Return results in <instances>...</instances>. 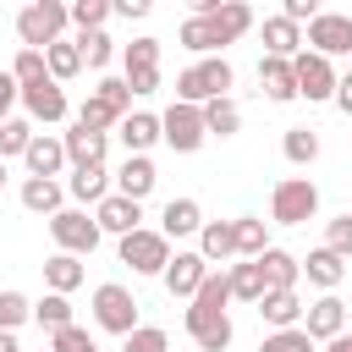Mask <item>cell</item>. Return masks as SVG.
I'll list each match as a JSON object with an SVG mask.
<instances>
[{"mask_svg": "<svg viewBox=\"0 0 352 352\" xmlns=\"http://www.w3.org/2000/svg\"><path fill=\"white\" fill-rule=\"evenodd\" d=\"M226 302H231V275L220 270H209V280L198 286V297H192V308H187V336L204 346V352H226L231 346V314H226Z\"/></svg>", "mask_w": 352, "mask_h": 352, "instance_id": "cell-1", "label": "cell"}, {"mask_svg": "<svg viewBox=\"0 0 352 352\" xmlns=\"http://www.w3.org/2000/svg\"><path fill=\"white\" fill-rule=\"evenodd\" d=\"M248 28H253V11H248L242 0H226V6H220V11H209V16H187L176 38H182L187 50L209 55V50H226V44H236Z\"/></svg>", "mask_w": 352, "mask_h": 352, "instance_id": "cell-2", "label": "cell"}, {"mask_svg": "<svg viewBox=\"0 0 352 352\" xmlns=\"http://www.w3.org/2000/svg\"><path fill=\"white\" fill-rule=\"evenodd\" d=\"M66 22H72V6L33 0V6L16 11V38H22V50H50V44H60V28Z\"/></svg>", "mask_w": 352, "mask_h": 352, "instance_id": "cell-3", "label": "cell"}, {"mask_svg": "<svg viewBox=\"0 0 352 352\" xmlns=\"http://www.w3.org/2000/svg\"><path fill=\"white\" fill-rule=\"evenodd\" d=\"M132 116V88H126V77H104L88 99H82V110H77V126H88V132H104V126H116V121H126Z\"/></svg>", "mask_w": 352, "mask_h": 352, "instance_id": "cell-4", "label": "cell"}, {"mask_svg": "<svg viewBox=\"0 0 352 352\" xmlns=\"http://www.w3.org/2000/svg\"><path fill=\"white\" fill-rule=\"evenodd\" d=\"M226 88H231V60H226V55H209V60H198V66H187V72L176 77V99H182V104L226 99Z\"/></svg>", "mask_w": 352, "mask_h": 352, "instance_id": "cell-5", "label": "cell"}, {"mask_svg": "<svg viewBox=\"0 0 352 352\" xmlns=\"http://www.w3.org/2000/svg\"><path fill=\"white\" fill-rule=\"evenodd\" d=\"M94 324L110 330V336H132V330H138V297H132L126 286L104 280V286L94 292Z\"/></svg>", "mask_w": 352, "mask_h": 352, "instance_id": "cell-6", "label": "cell"}, {"mask_svg": "<svg viewBox=\"0 0 352 352\" xmlns=\"http://www.w3.org/2000/svg\"><path fill=\"white\" fill-rule=\"evenodd\" d=\"M160 138L176 148V154H192V148H204V138H209V126H204V104H170L165 116H160Z\"/></svg>", "mask_w": 352, "mask_h": 352, "instance_id": "cell-7", "label": "cell"}, {"mask_svg": "<svg viewBox=\"0 0 352 352\" xmlns=\"http://www.w3.org/2000/svg\"><path fill=\"white\" fill-rule=\"evenodd\" d=\"M314 209H319V187H314L308 176H286V182L270 192V214H275L280 226H302V220H314Z\"/></svg>", "mask_w": 352, "mask_h": 352, "instance_id": "cell-8", "label": "cell"}, {"mask_svg": "<svg viewBox=\"0 0 352 352\" xmlns=\"http://www.w3.org/2000/svg\"><path fill=\"white\" fill-rule=\"evenodd\" d=\"M121 264H132V275H165V264H170L165 231H132V236H121Z\"/></svg>", "mask_w": 352, "mask_h": 352, "instance_id": "cell-9", "label": "cell"}, {"mask_svg": "<svg viewBox=\"0 0 352 352\" xmlns=\"http://www.w3.org/2000/svg\"><path fill=\"white\" fill-rule=\"evenodd\" d=\"M292 72H297V94L302 99H336V88H341V77H336V66L324 60V55H314V50H297V60H292Z\"/></svg>", "mask_w": 352, "mask_h": 352, "instance_id": "cell-10", "label": "cell"}, {"mask_svg": "<svg viewBox=\"0 0 352 352\" xmlns=\"http://www.w3.org/2000/svg\"><path fill=\"white\" fill-rule=\"evenodd\" d=\"M50 236L60 242V253H94L99 248V220H88L82 209H60V214H50Z\"/></svg>", "mask_w": 352, "mask_h": 352, "instance_id": "cell-11", "label": "cell"}, {"mask_svg": "<svg viewBox=\"0 0 352 352\" xmlns=\"http://www.w3.org/2000/svg\"><path fill=\"white\" fill-rule=\"evenodd\" d=\"M308 44H314V55H352V16H341V11H319L314 22H308Z\"/></svg>", "mask_w": 352, "mask_h": 352, "instance_id": "cell-12", "label": "cell"}, {"mask_svg": "<svg viewBox=\"0 0 352 352\" xmlns=\"http://www.w3.org/2000/svg\"><path fill=\"white\" fill-rule=\"evenodd\" d=\"M204 280H209V258H204V253H176V258L165 264V292H170V297H187V302H192Z\"/></svg>", "mask_w": 352, "mask_h": 352, "instance_id": "cell-13", "label": "cell"}, {"mask_svg": "<svg viewBox=\"0 0 352 352\" xmlns=\"http://www.w3.org/2000/svg\"><path fill=\"white\" fill-rule=\"evenodd\" d=\"M302 330H308L314 341H336V336L346 330V302H341L336 292H324L319 302H308V314H302Z\"/></svg>", "mask_w": 352, "mask_h": 352, "instance_id": "cell-14", "label": "cell"}, {"mask_svg": "<svg viewBox=\"0 0 352 352\" xmlns=\"http://www.w3.org/2000/svg\"><path fill=\"white\" fill-rule=\"evenodd\" d=\"M94 220H99V231L132 236V231H143V226H138V220H143V204H138V198H121V192H110V198L94 209Z\"/></svg>", "mask_w": 352, "mask_h": 352, "instance_id": "cell-15", "label": "cell"}, {"mask_svg": "<svg viewBox=\"0 0 352 352\" xmlns=\"http://www.w3.org/2000/svg\"><path fill=\"white\" fill-rule=\"evenodd\" d=\"M22 104H28V116H33V121H60V116H66V94H60V82H55V77L28 82V88H22Z\"/></svg>", "mask_w": 352, "mask_h": 352, "instance_id": "cell-16", "label": "cell"}, {"mask_svg": "<svg viewBox=\"0 0 352 352\" xmlns=\"http://www.w3.org/2000/svg\"><path fill=\"white\" fill-rule=\"evenodd\" d=\"M154 182H160V170H154L148 154H126V165L116 170V192H121V198H138V204L154 192Z\"/></svg>", "mask_w": 352, "mask_h": 352, "instance_id": "cell-17", "label": "cell"}, {"mask_svg": "<svg viewBox=\"0 0 352 352\" xmlns=\"http://www.w3.org/2000/svg\"><path fill=\"white\" fill-rule=\"evenodd\" d=\"M258 88H264V99H275V104L297 99V72H292V60L264 55V60H258Z\"/></svg>", "mask_w": 352, "mask_h": 352, "instance_id": "cell-18", "label": "cell"}, {"mask_svg": "<svg viewBox=\"0 0 352 352\" xmlns=\"http://www.w3.org/2000/svg\"><path fill=\"white\" fill-rule=\"evenodd\" d=\"M302 314H308V308H302L297 292H264V302H258V319H264L270 330H297Z\"/></svg>", "mask_w": 352, "mask_h": 352, "instance_id": "cell-19", "label": "cell"}, {"mask_svg": "<svg viewBox=\"0 0 352 352\" xmlns=\"http://www.w3.org/2000/svg\"><path fill=\"white\" fill-rule=\"evenodd\" d=\"M22 160H28V170H33V176H50V182H55V176H60V165H66V143H60V138H50V132H38V138L28 143V154H22Z\"/></svg>", "mask_w": 352, "mask_h": 352, "instance_id": "cell-20", "label": "cell"}, {"mask_svg": "<svg viewBox=\"0 0 352 352\" xmlns=\"http://www.w3.org/2000/svg\"><path fill=\"white\" fill-rule=\"evenodd\" d=\"M60 143H66V160H72V165H104V143H110V132H88V126H72Z\"/></svg>", "mask_w": 352, "mask_h": 352, "instance_id": "cell-21", "label": "cell"}, {"mask_svg": "<svg viewBox=\"0 0 352 352\" xmlns=\"http://www.w3.org/2000/svg\"><path fill=\"white\" fill-rule=\"evenodd\" d=\"M160 231H165V242L170 236H192V231H204V209L192 198H170L165 214H160Z\"/></svg>", "mask_w": 352, "mask_h": 352, "instance_id": "cell-22", "label": "cell"}, {"mask_svg": "<svg viewBox=\"0 0 352 352\" xmlns=\"http://www.w3.org/2000/svg\"><path fill=\"white\" fill-rule=\"evenodd\" d=\"M258 264H264V280H270V292H297V275H302V264H297L286 248H264V253H258Z\"/></svg>", "mask_w": 352, "mask_h": 352, "instance_id": "cell-23", "label": "cell"}, {"mask_svg": "<svg viewBox=\"0 0 352 352\" xmlns=\"http://www.w3.org/2000/svg\"><path fill=\"white\" fill-rule=\"evenodd\" d=\"M226 275H231V297H236V302H253V308L264 302L270 280H264V264H258V258H248V264H231Z\"/></svg>", "mask_w": 352, "mask_h": 352, "instance_id": "cell-24", "label": "cell"}, {"mask_svg": "<svg viewBox=\"0 0 352 352\" xmlns=\"http://www.w3.org/2000/svg\"><path fill=\"white\" fill-rule=\"evenodd\" d=\"M297 44H302V28L297 22H286V16H270L264 22V50L275 60H297Z\"/></svg>", "mask_w": 352, "mask_h": 352, "instance_id": "cell-25", "label": "cell"}, {"mask_svg": "<svg viewBox=\"0 0 352 352\" xmlns=\"http://www.w3.org/2000/svg\"><path fill=\"white\" fill-rule=\"evenodd\" d=\"M121 143H126V154H148V143H160V116L132 110V116L121 121Z\"/></svg>", "mask_w": 352, "mask_h": 352, "instance_id": "cell-26", "label": "cell"}, {"mask_svg": "<svg viewBox=\"0 0 352 352\" xmlns=\"http://www.w3.org/2000/svg\"><path fill=\"white\" fill-rule=\"evenodd\" d=\"M66 187H72V198H82V204H104V198H110V170H104V165H77Z\"/></svg>", "mask_w": 352, "mask_h": 352, "instance_id": "cell-27", "label": "cell"}, {"mask_svg": "<svg viewBox=\"0 0 352 352\" xmlns=\"http://www.w3.org/2000/svg\"><path fill=\"white\" fill-rule=\"evenodd\" d=\"M60 182H50V176H28L22 182V209H33V214H60Z\"/></svg>", "mask_w": 352, "mask_h": 352, "instance_id": "cell-28", "label": "cell"}, {"mask_svg": "<svg viewBox=\"0 0 352 352\" xmlns=\"http://www.w3.org/2000/svg\"><path fill=\"white\" fill-rule=\"evenodd\" d=\"M302 275H308L314 286L336 292V286H341V275H346V258H341V253H330V248H314V253H308V264H302Z\"/></svg>", "mask_w": 352, "mask_h": 352, "instance_id": "cell-29", "label": "cell"}, {"mask_svg": "<svg viewBox=\"0 0 352 352\" xmlns=\"http://www.w3.org/2000/svg\"><path fill=\"white\" fill-rule=\"evenodd\" d=\"M198 253H204V258H231V253H236V226H231V220H204Z\"/></svg>", "mask_w": 352, "mask_h": 352, "instance_id": "cell-30", "label": "cell"}, {"mask_svg": "<svg viewBox=\"0 0 352 352\" xmlns=\"http://www.w3.org/2000/svg\"><path fill=\"white\" fill-rule=\"evenodd\" d=\"M44 286L50 292H77L82 286V264H77V253H55V258H44Z\"/></svg>", "mask_w": 352, "mask_h": 352, "instance_id": "cell-31", "label": "cell"}, {"mask_svg": "<svg viewBox=\"0 0 352 352\" xmlns=\"http://www.w3.org/2000/svg\"><path fill=\"white\" fill-rule=\"evenodd\" d=\"M44 66H50V77H55V82L77 77V72H82V50H77V38H60V44H50V50H44Z\"/></svg>", "mask_w": 352, "mask_h": 352, "instance_id": "cell-32", "label": "cell"}, {"mask_svg": "<svg viewBox=\"0 0 352 352\" xmlns=\"http://www.w3.org/2000/svg\"><path fill=\"white\" fill-rule=\"evenodd\" d=\"M204 126H209L214 138H231V132L242 126V110H236L231 99H209V104H204Z\"/></svg>", "mask_w": 352, "mask_h": 352, "instance_id": "cell-33", "label": "cell"}, {"mask_svg": "<svg viewBox=\"0 0 352 352\" xmlns=\"http://www.w3.org/2000/svg\"><path fill=\"white\" fill-rule=\"evenodd\" d=\"M280 148H286V160H292V165H314V160H319V132L292 126V132L280 138Z\"/></svg>", "mask_w": 352, "mask_h": 352, "instance_id": "cell-34", "label": "cell"}, {"mask_svg": "<svg viewBox=\"0 0 352 352\" xmlns=\"http://www.w3.org/2000/svg\"><path fill=\"white\" fill-rule=\"evenodd\" d=\"M33 319H38V324L55 336V330H66V324H72V302H66L60 292H50L44 302H33Z\"/></svg>", "mask_w": 352, "mask_h": 352, "instance_id": "cell-35", "label": "cell"}, {"mask_svg": "<svg viewBox=\"0 0 352 352\" xmlns=\"http://www.w3.org/2000/svg\"><path fill=\"white\" fill-rule=\"evenodd\" d=\"M236 226V253L242 258H258L270 242H264V220H253V214H242V220H231Z\"/></svg>", "mask_w": 352, "mask_h": 352, "instance_id": "cell-36", "label": "cell"}, {"mask_svg": "<svg viewBox=\"0 0 352 352\" xmlns=\"http://www.w3.org/2000/svg\"><path fill=\"white\" fill-rule=\"evenodd\" d=\"M258 352H314V336L297 324V330H270L264 341H258Z\"/></svg>", "mask_w": 352, "mask_h": 352, "instance_id": "cell-37", "label": "cell"}, {"mask_svg": "<svg viewBox=\"0 0 352 352\" xmlns=\"http://www.w3.org/2000/svg\"><path fill=\"white\" fill-rule=\"evenodd\" d=\"M77 50H82V66H110V55H116V44H110L104 28L99 33H77Z\"/></svg>", "mask_w": 352, "mask_h": 352, "instance_id": "cell-38", "label": "cell"}, {"mask_svg": "<svg viewBox=\"0 0 352 352\" xmlns=\"http://www.w3.org/2000/svg\"><path fill=\"white\" fill-rule=\"evenodd\" d=\"M132 72H160V38H132L126 44V77Z\"/></svg>", "mask_w": 352, "mask_h": 352, "instance_id": "cell-39", "label": "cell"}, {"mask_svg": "<svg viewBox=\"0 0 352 352\" xmlns=\"http://www.w3.org/2000/svg\"><path fill=\"white\" fill-rule=\"evenodd\" d=\"M38 132L28 126V121H6L0 126V160H11V154H28V143H33Z\"/></svg>", "mask_w": 352, "mask_h": 352, "instance_id": "cell-40", "label": "cell"}, {"mask_svg": "<svg viewBox=\"0 0 352 352\" xmlns=\"http://www.w3.org/2000/svg\"><path fill=\"white\" fill-rule=\"evenodd\" d=\"M33 319V302L22 297V292H0V330H16V324H28Z\"/></svg>", "mask_w": 352, "mask_h": 352, "instance_id": "cell-41", "label": "cell"}, {"mask_svg": "<svg viewBox=\"0 0 352 352\" xmlns=\"http://www.w3.org/2000/svg\"><path fill=\"white\" fill-rule=\"evenodd\" d=\"M11 77L28 88V82H38V77H50V66H44V50H22L16 60H11Z\"/></svg>", "mask_w": 352, "mask_h": 352, "instance_id": "cell-42", "label": "cell"}, {"mask_svg": "<svg viewBox=\"0 0 352 352\" xmlns=\"http://www.w3.org/2000/svg\"><path fill=\"white\" fill-rule=\"evenodd\" d=\"M104 16H110V6H104V0H77V6H72V22H77L82 33H99V28H104Z\"/></svg>", "mask_w": 352, "mask_h": 352, "instance_id": "cell-43", "label": "cell"}, {"mask_svg": "<svg viewBox=\"0 0 352 352\" xmlns=\"http://www.w3.org/2000/svg\"><path fill=\"white\" fill-rule=\"evenodd\" d=\"M50 352H99V346H94V336H88V330L66 324V330H55V336H50Z\"/></svg>", "mask_w": 352, "mask_h": 352, "instance_id": "cell-44", "label": "cell"}, {"mask_svg": "<svg viewBox=\"0 0 352 352\" xmlns=\"http://www.w3.org/2000/svg\"><path fill=\"white\" fill-rule=\"evenodd\" d=\"M165 346H170V341H165V330H160V324H138V330L126 336V346H121V352H165Z\"/></svg>", "mask_w": 352, "mask_h": 352, "instance_id": "cell-45", "label": "cell"}, {"mask_svg": "<svg viewBox=\"0 0 352 352\" xmlns=\"http://www.w3.org/2000/svg\"><path fill=\"white\" fill-rule=\"evenodd\" d=\"M324 248H330V253H341V258H352V214L330 220V231H324Z\"/></svg>", "mask_w": 352, "mask_h": 352, "instance_id": "cell-46", "label": "cell"}, {"mask_svg": "<svg viewBox=\"0 0 352 352\" xmlns=\"http://www.w3.org/2000/svg\"><path fill=\"white\" fill-rule=\"evenodd\" d=\"M16 99H22V82H16L11 72H0V126L11 121V104H16Z\"/></svg>", "mask_w": 352, "mask_h": 352, "instance_id": "cell-47", "label": "cell"}, {"mask_svg": "<svg viewBox=\"0 0 352 352\" xmlns=\"http://www.w3.org/2000/svg\"><path fill=\"white\" fill-rule=\"evenodd\" d=\"M280 16L302 28V22H314V16H319V6H314V0H286V11H280Z\"/></svg>", "mask_w": 352, "mask_h": 352, "instance_id": "cell-48", "label": "cell"}, {"mask_svg": "<svg viewBox=\"0 0 352 352\" xmlns=\"http://www.w3.org/2000/svg\"><path fill=\"white\" fill-rule=\"evenodd\" d=\"M126 88H132V99H138V94H154V88H160V72H132Z\"/></svg>", "mask_w": 352, "mask_h": 352, "instance_id": "cell-49", "label": "cell"}, {"mask_svg": "<svg viewBox=\"0 0 352 352\" xmlns=\"http://www.w3.org/2000/svg\"><path fill=\"white\" fill-rule=\"evenodd\" d=\"M110 11H121V16H148V0H116Z\"/></svg>", "mask_w": 352, "mask_h": 352, "instance_id": "cell-50", "label": "cell"}, {"mask_svg": "<svg viewBox=\"0 0 352 352\" xmlns=\"http://www.w3.org/2000/svg\"><path fill=\"white\" fill-rule=\"evenodd\" d=\"M336 104L352 116V77H341V88H336Z\"/></svg>", "mask_w": 352, "mask_h": 352, "instance_id": "cell-51", "label": "cell"}, {"mask_svg": "<svg viewBox=\"0 0 352 352\" xmlns=\"http://www.w3.org/2000/svg\"><path fill=\"white\" fill-rule=\"evenodd\" d=\"M0 352H22L16 346V330H0Z\"/></svg>", "mask_w": 352, "mask_h": 352, "instance_id": "cell-52", "label": "cell"}, {"mask_svg": "<svg viewBox=\"0 0 352 352\" xmlns=\"http://www.w3.org/2000/svg\"><path fill=\"white\" fill-rule=\"evenodd\" d=\"M324 352H352V336H336V341H324Z\"/></svg>", "mask_w": 352, "mask_h": 352, "instance_id": "cell-53", "label": "cell"}, {"mask_svg": "<svg viewBox=\"0 0 352 352\" xmlns=\"http://www.w3.org/2000/svg\"><path fill=\"white\" fill-rule=\"evenodd\" d=\"M0 187H6V160H0Z\"/></svg>", "mask_w": 352, "mask_h": 352, "instance_id": "cell-54", "label": "cell"}, {"mask_svg": "<svg viewBox=\"0 0 352 352\" xmlns=\"http://www.w3.org/2000/svg\"><path fill=\"white\" fill-rule=\"evenodd\" d=\"M346 77H352V72H346Z\"/></svg>", "mask_w": 352, "mask_h": 352, "instance_id": "cell-55", "label": "cell"}]
</instances>
